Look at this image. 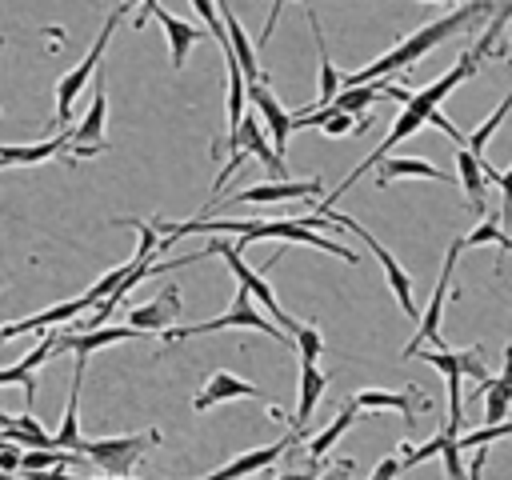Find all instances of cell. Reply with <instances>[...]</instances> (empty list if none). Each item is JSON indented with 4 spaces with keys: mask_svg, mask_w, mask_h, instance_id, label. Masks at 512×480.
Listing matches in <instances>:
<instances>
[{
    "mask_svg": "<svg viewBox=\"0 0 512 480\" xmlns=\"http://www.w3.org/2000/svg\"><path fill=\"white\" fill-rule=\"evenodd\" d=\"M484 16H492V4H488V0H468V4L452 8L448 16L420 24L412 36H404L392 52H384V56H380V60H372L368 68H360V72H352V76H340V88H360V84H372V80H380V76L404 72V68H412L420 56H428L436 44H444L448 36H456V32L472 28V24H476V20H484Z\"/></svg>",
    "mask_w": 512,
    "mask_h": 480,
    "instance_id": "3957f363",
    "label": "cell"
},
{
    "mask_svg": "<svg viewBox=\"0 0 512 480\" xmlns=\"http://www.w3.org/2000/svg\"><path fill=\"white\" fill-rule=\"evenodd\" d=\"M348 404H352V408H360V412L396 408V412L404 416V424H408V428H412V420H416V408H432V400H428L424 392H384V388H364V392L348 396Z\"/></svg>",
    "mask_w": 512,
    "mask_h": 480,
    "instance_id": "d6986e66",
    "label": "cell"
},
{
    "mask_svg": "<svg viewBox=\"0 0 512 480\" xmlns=\"http://www.w3.org/2000/svg\"><path fill=\"white\" fill-rule=\"evenodd\" d=\"M228 148H232V160H228V164H224V172L216 176V192H220V188H224V180H228V176H232V172H236L244 160H252V156H256V160H260V164L272 172V180H292V176H288V168H284V160H280V156L272 152V144L264 140L256 112H252V116H248V112L240 116L236 132L228 136Z\"/></svg>",
    "mask_w": 512,
    "mask_h": 480,
    "instance_id": "52a82bcc",
    "label": "cell"
},
{
    "mask_svg": "<svg viewBox=\"0 0 512 480\" xmlns=\"http://www.w3.org/2000/svg\"><path fill=\"white\" fill-rule=\"evenodd\" d=\"M220 328H256V332L272 336L276 344H288V348H292V340H288L272 320H264V312L256 308V300H252L244 288H236V296H232L228 312H220V316H212V320H200V324H176V328H168V332H160V336H164L168 344H180V340L208 336V332H220Z\"/></svg>",
    "mask_w": 512,
    "mask_h": 480,
    "instance_id": "8992f818",
    "label": "cell"
},
{
    "mask_svg": "<svg viewBox=\"0 0 512 480\" xmlns=\"http://www.w3.org/2000/svg\"><path fill=\"white\" fill-rule=\"evenodd\" d=\"M400 176H428V180H448L436 164H428V160H408V156H396V160H380L376 164V184L384 188V184H392V180H400Z\"/></svg>",
    "mask_w": 512,
    "mask_h": 480,
    "instance_id": "f1b7e54d",
    "label": "cell"
},
{
    "mask_svg": "<svg viewBox=\"0 0 512 480\" xmlns=\"http://www.w3.org/2000/svg\"><path fill=\"white\" fill-rule=\"evenodd\" d=\"M424 4H456V0H424Z\"/></svg>",
    "mask_w": 512,
    "mask_h": 480,
    "instance_id": "f35d334b",
    "label": "cell"
},
{
    "mask_svg": "<svg viewBox=\"0 0 512 480\" xmlns=\"http://www.w3.org/2000/svg\"><path fill=\"white\" fill-rule=\"evenodd\" d=\"M292 348L300 352V364H316V360L324 356V336H320V328H316V324H296Z\"/></svg>",
    "mask_w": 512,
    "mask_h": 480,
    "instance_id": "d6a6232c",
    "label": "cell"
},
{
    "mask_svg": "<svg viewBox=\"0 0 512 480\" xmlns=\"http://www.w3.org/2000/svg\"><path fill=\"white\" fill-rule=\"evenodd\" d=\"M316 216H320V220H332V224H340V228H348L352 236H360V240L368 244V252L380 260V268H384V276H388V288H392V296L400 300L404 316H416V312H420V308H416V300H412V280H408V272L396 264V256H392V252H388V248H384V244H380V240H376V236H372L364 224H356V220L340 216L336 208H320Z\"/></svg>",
    "mask_w": 512,
    "mask_h": 480,
    "instance_id": "30bf717a",
    "label": "cell"
},
{
    "mask_svg": "<svg viewBox=\"0 0 512 480\" xmlns=\"http://www.w3.org/2000/svg\"><path fill=\"white\" fill-rule=\"evenodd\" d=\"M324 180L308 176V180H268V184H256V188H244L236 196H228L224 204H280V200H308V196H320Z\"/></svg>",
    "mask_w": 512,
    "mask_h": 480,
    "instance_id": "2e32d148",
    "label": "cell"
},
{
    "mask_svg": "<svg viewBox=\"0 0 512 480\" xmlns=\"http://www.w3.org/2000/svg\"><path fill=\"white\" fill-rule=\"evenodd\" d=\"M300 436H308V432H292V436H280L276 444H260V448H252V452H240V456L228 460L224 468H216V472H208V476H196V480H244V476H252V472H268V468L280 464L284 452H292V444H296Z\"/></svg>",
    "mask_w": 512,
    "mask_h": 480,
    "instance_id": "4fadbf2b",
    "label": "cell"
},
{
    "mask_svg": "<svg viewBox=\"0 0 512 480\" xmlns=\"http://www.w3.org/2000/svg\"><path fill=\"white\" fill-rule=\"evenodd\" d=\"M480 392H484V420L488 424H504L508 420V404H512V356L504 360V372L488 376V384Z\"/></svg>",
    "mask_w": 512,
    "mask_h": 480,
    "instance_id": "4316f807",
    "label": "cell"
},
{
    "mask_svg": "<svg viewBox=\"0 0 512 480\" xmlns=\"http://www.w3.org/2000/svg\"><path fill=\"white\" fill-rule=\"evenodd\" d=\"M152 228H156V236H164L168 244H176L180 236H196V232H208V236L228 232V236H240V244H236V248L256 244V240H284V244L320 248V252H332V256H340V260L356 264V252H352V248H344V244L328 240L324 232L308 228V224H304V216H300V220H228V216H224V220H216V216H196V220H184V224L152 220Z\"/></svg>",
    "mask_w": 512,
    "mask_h": 480,
    "instance_id": "7a4b0ae2",
    "label": "cell"
},
{
    "mask_svg": "<svg viewBox=\"0 0 512 480\" xmlns=\"http://www.w3.org/2000/svg\"><path fill=\"white\" fill-rule=\"evenodd\" d=\"M352 472H356V460L352 456H340L324 472H316V480H352Z\"/></svg>",
    "mask_w": 512,
    "mask_h": 480,
    "instance_id": "e575fe53",
    "label": "cell"
},
{
    "mask_svg": "<svg viewBox=\"0 0 512 480\" xmlns=\"http://www.w3.org/2000/svg\"><path fill=\"white\" fill-rule=\"evenodd\" d=\"M244 396L268 400V396H264L256 384H248V380H240L236 372H224V368H220V372H212V376H208V384H204V388L192 396V408H196V412H208L212 404H224V400H244Z\"/></svg>",
    "mask_w": 512,
    "mask_h": 480,
    "instance_id": "ffe728a7",
    "label": "cell"
},
{
    "mask_svg": "<svg viewBox=\"0 0 512 480\" xmlns=\"http://www.w3.org/2000/svg\"><path fill=\"white\" fill-rule=\"evenodd\" d=\"M120 340H144V332H136L128 324H104V328H92V332H56L52 356L72 352L76 360H88L96 348H108V344H120Z\"/></svg>",
    "mask_w": 512,
    "mask_h": 480,
    "instance_id": "5bb4252c",
    "label": "cell"
},
{
    "mask_svg": "<svg viewBox=\"0 0 512 480\" xmlns=\"http://www.w3.org/2000/svg\"><path fill=\"white\" fill-rule=\"evenodd\" d=\"M120 12L124 8H116L108 20H104V28H100V36H96V44L88 48V56L68 72V76H60V84H56V124L60 128H68V120H72V104H76V96L88 88V80H92V72L100 68V56H104V48H108V40H112V32H116V20H120Z\"/></svg>",
    "mask_w": 512,
    "mask_h": 480,
    "instance_id": "9c48e42d",
    "label": "cell"
},
{
    "mask_svg": "<svg viewBox=\"0 0 512 480\" xmlns=\"http://www.w3.org/2000/svg\"><path fill=\"white\" fill-rule=\"evenodd\" d=\"M460 240H452L448 244V252H444V264H440V280H436V288H432V300H428V308H424V316H420V324H416V336H412V344L404 348V360H412V352H420V348H428L432 340H440V320H444V296H448V284H452V272H456V260H460ZM444 348H448V340H440Z\"/></svg>",
    "mask_w": 512,
    "mask_h": 480,
    "instance_id": "8fae6325",
    "label": "cell"
},
{
    "mask_svg": "<svg viewBox=\"0 0 512 480\" xmlns=\"http://www.w3.org/2000/svg\"><path fill=\"white\" fill-rule=\"evenodd\" d=\"M316 464H308V468H296V472H280V476H272V480H316Z\"/></svg>",
    "mask_w": 512,
    "mask_h": 480,
    "instance_id": "74e56055",
    "label": "cell"
},
{
    "mask_svg": "<svg viewBox=\"0 0 512 480\" xmlns=\"http://www.w3.org/2000/svg\"><path fill=\"white\" fill-rule=\"evenodd\" d=\"M0 480H12V476H4V472H0Z\"/></svg>",
    "mask_w": 512,
    "mask_h": 480,
    "instance_id": "ab89813d",
    "label": "cell"
},
{
    "mask_svg": "<svg viewBox=\"0 0 512 480\" xmlns=\"http://www.w3.org/2000/svg\"><path fill=\"white\" fill-rule=\"evenodd\" d=\"M328 388V376L316 364H300V408L292 416V432H304V424L312 420V412L320 408V396Z\"/></svg>",
    "mask_w": 512,
    "mask_h": 480,
    "instance_id": "d4e9b609",
    "label": "cell"
},
{
    "mask_svg": "<svg viewBox=\"0 0 512 480\" xmlns=\"http://www.w3.org/2000/svg\"><path fill=\"white\" fill-rule=\"evenodd\" d=\"M412 356L424 360V364H432L444 376V384H448V424L444 428L460 432L464 428V388H460L464 376L476 384V392L488 384V368L480 360V348H464V352H452V348H420Z\"/></svg>",
    "mask_w": 512,
    "mask_h": 480,
    "instance_id": "277c9868",
    "label": "cell"
},
{
    "mask_svg": "<svg viewBox=\"0 0 512 480\" xmlns=\"http://www.w3.org/2000/svg\"><path fill=\"white\" fill-rule=\"evenodd\" d=\"M308 24H312V40H316V52H320V96H316V104H308L304 112H316V108H328V104H332V96L340 92V72H336L332 56H328V44H324V32H320V20H316V12H308Z\"/></svg>",
    "mask_w": 512,
    "mask_h": 480,
    "instance_id": "484cf974",
    "label": "cell"
},
{
    "mask_svg": "<svg viewBox=\"0 0 512 480\" xmlns=\"http://www.w3.org/2000/svg\"><path fill=\"white\" fill-rule=\"evenodd\" d=\"M0 48H4V36H0ZM0 116H4V112H0Z\"/></svg>",
    "mask_w": 512,
    "mask_h": 480,
    "instance_id": "60d3db41",
    "label": "cell"
},
{
    "mask_svg": "<svg viewBox=\"0 0 512 480\" xmlns=\"http://www.w3.org/2000/svg\"><path fill=\"white\" fill-rule=\"evenodd\" d=\"M484 168H488V160H476L472 152L456 148V172H460V188H464V196H468V204H472V212H476V216L484 212V196H488Z\"/></svg>",
    "mask_w": 512,
    "mask_h": 480,
    "instance_id": "cb8c5ba5",
    "label": "cell"
},
{
    "mask_svg": "<svg viewBox=\"0 0 512 480\" xmlns=\"http://www.w3.org/2000/svg\"><path fill=\"white\" fill-rule=\"evenodd\" d=\"M472 244H496L500 252H508L512 248V240L504 236V228H500V212H488L468 236H460V248H472Z\"/></svg>",
    "mask_w": 512,
    "mask_h": 480,
    "instance_id": "1f68e13d",
    "label": "cell"
},
{
    "mask_svg": "<svg viewBox=\"0 0 512 480\" xmlns=\"http://www.w3.org/2000/svg\"><path fill=\"white\" fill-rule=\"evenodd\" d=\"M244 100L256 108V116H260L264 128L272 132V152L284 160V152H288V136H292V120H288V112L280 108V100L268 92L264 80H260V84H248V88H244Z\"/></svg>",
    "mask_w": 512,
    "mask_h": 480,
    "instance_id": "9a60e30c",
    "label": "cell"
},
{
    "mask_svg": "<svg viewBox=\"0 0 512 480\" xmlns=\"http://www.w3.org/2000/svg\"><path fill=\"white\" fill-rule=\"evenodd\" d=\"M512 432V424L504 420V424H484V428H476V432H468V436H456V452H464V448H488L492 440H500V436H508Z\"/></svg>",
    "mask_w": 512,
    "mask_h": 480,
    "instance_id": "836d02e7",
    "label": "cell"
},
{
    "mask_svg": "<svg viewBox=\"0 0 512 480\" xmlns=\"http://www.w3.org/2000/svg\"><path fill=\"white\" fill-rule=\"evenodd\" d=\"M504 20H508V0H504V4L496 8V16H492L488 32H484V36H480V40H476V44H472V48H468V52H464V56H460V60H456V64H452V68H448L444 76H436V80H432L428 88H416V92H408V96H404V108L396 112V120H392L388 136L380 140V148H376V152H372V156H368L364 164H356V168L348 172V180H344L340 188H332V192H328V196L320 200V208H332V204H336V200H340V196H344V192H348V188H352V184H356V180H360L364 172H372V168H376L380 160H388V152H392V148H400V144H404L408 136H416V132H420V128L428 124V116H432V112L440 108V100H444V96H448V92H452L456 84H464V80H468V76L476 72L480 56H484V52H488V44H492V40L500 36ZM320 208H316V212H320Z\"/></svg>",
    "mask_w": 512,
    "mask_h": 480,
    "instance_id": "6da1fadb",
    "label": "cell"
},
{
    "mask_svg": "<svg viewBox=\"0 0 512 480\" xmlns=\"http://www.w3.org/2000/svg\"><path fill=\"white\" fill-rule=\"evenodd\" d=\"M52 340H56V328L40 332L36 348H32L24 360H16L12 368H0V388H4V384H20V388H24V404H28V408H32V396H36V368H40L44 360H52Z\"/></svg>",
    "mask_w": 512,
    "mask_h": 480,
    "instance_id": "44dd1931",
    "label": "cell"
},
{
    "mask_svg": "<svg viewBox=\"0 0 512 480\" xmlns=\"http://www.w3.org/2000/svg\"><path fill=\"white\" fill-rule=\"evenodd\" d=\"M160 436H164L160 428H144L132 436H100V440L80 436L76 452L88 460V468H100V476H128L140 464V456L160 444Z\"/></svg>",
    "mask_w": 512,
    "mask_h": 480,
    "instance_id": "5b68a950",
    "label": "cell"
},
{
    "mask_svg": "<svg viewBox=\"0 0 512 480\" xmlns=\"http://www.w3.org/2000/svg\"><path fill=\"white\" fill-rule=\"evenodd\" d=\"M28 480H132V476H88V472H32Z\"/></svg>",
    "mask_w": 512,
    "mask_h": 480,
    "instance_id": "d590c367",
    "label": "cell"
},
{
    "mask_svg": "<svg viewBox=\"0 0 512 480\" xmlns=\"http://www.w3.org/2000/svg\"><path fill=\"white\" fill-rule=\"evenodd\" d=\"M360 416H364V412H360V408H352V404L344 400V408L336 412V420H332L324 432H316V436L308 440V460H312V464H316V460H324V456L332 452V444H336V440H340V436H344Z\"/></svg>",
    "mask_w": 512,
    "mask_h": 480,
    "instance_id": "83f0119b",
    "label": "cell"
},
{
    "mask_svg": "<svg viewBox=\"0 0 512 480\" xmlns=\"http://www.w3.org/2000/svg\"><path fill=\"white\" fill-rule=\"evenodd\" d=\"M176 316H180V292L176 288H164V296L140 304L128 312V328L144 332V336H160L168 328H176Z\"/></svg>",
    "mask_w": 512,
    "mask_h": 480,
    "instance_id": "ac0fdd59",
    "label": "cell"
},
{
    "mask_svg": "<svg viewBox=\"0 0 512 480\" xmlns=\"http://www.w3.org/2000/svg\"><path fill=\"white\" fill-rule=\"evenodd\" d=\"M152 20H160L164 24V32H168V44H172V68H184V60H188V52H192V44L200 40V28L192 24V20H180V16H172L168 8H152Z\"/></svg>",
    "mask_w": 512,
    "mask_h": 480,
    "instance_id": "603a6c76",
    "label": "cell"
},
{
    "mask_svg": "<svg viewBox=\"0 0 512 480\" xmlns=\"http://www.w3.org/2000/svg\"><path fill=\"white\" fill-rule=\"evenodd\" d=\"M88 304H96L88 292H80L76 300H64V304H52L48 312H36V316H24V320H12V324H0V344L4 340H12V336H24V332H48V328H56V324H68V320H76Z\"/></svg>",
    "mask_w": 512,
    "mask_h": 480,
    "instance_id": "e0dca14e",
    "label": "cell"
},
{
    "mask_svg": "<svg viewBox=\"0 0 512 480\" xmlns=\"http://www.w3.org/2000/svg\"><path fill=\"white\" fill-rule=\"evenodd\" d=\"M508 108H512V96H504V100L496 104V112H492V116H488V120H484V124H480L472 136H464V144H460V148H464V152H472L476 160H484V144H488V140H492V132L504 124Z\"/></svg>",
    "mask_w": 512,
    "mask_h": 480,
    "instance_id": "4dcf8cb0",
    "label": "cell"
},
{
    "mask_svg": "<svg viewBox=\"0 0 512 480\" xmlns=\"http://www.w3.org/2000/svg\"><path fill=\"white\" fill-rule=\"evenodd\" d=\"M104 120H108V92H104V68H96V92H92V104H88V112L80 116V124L68 128V152H72L76 160L96 156V152L108 148V140H104Z\"/></svg>",
    "mask_w": 512,
    "mask_h": 480,
    "instance_id": "7c38bea8",
    "label": "cell"
},
{
    "mask_svg": "<svg viewBox=\"0 0 512 480\" xmlns=\"http://www.w3.org/2000/svg\"><path fill=\"white\" fill-rule=\"evenodd\" d=\"M376 100H380V84H360V88H340L328 108H336V112H344V116H360V112H368Z\"/></svg>",
    "mask_w": 512,
    "mask_h": 480,
    "instance_id": "f546056e",
    "label": "cell"
},
{
    "mask_svg": "<svg viewBox=\"0 0 512 480\" xmlns=\"http://www.w3.org/2000/svg\"><path fill=\"white\" fill-rule=\"evenodd\" d=\"M204 256H220V260L232 268V276L240 280V288H244V292H248V296H252V300L272 316V324H276L284 336H292V332H296V324H300V320H292V316L276 304L272 288L264 284V276H260V272H252V268L244 264V256H240V248H236V244H228V240H212V244H204Z\"/></svg>",
    "mask_w": 512,
    "mask_h": 480,
    "instance_id": "ba28073f",
    "label": "cell"
},
{
    "mask_svg": "<svg viewBox=\"0 0 512 480\" xmlns=\"http://www.w3.org/2000/svg\"><path fill=\"white\" fill-rule=\"evenodd\" d=\"M396 476H404V468H400V456H384V460L372 468V476H368V480H396Z\"/></svg>",
    "mask_w": 512,
    "mask_h": 480,
    "instance_id": "8d00e7d4",
    "label": "cell"
},
{
    "mask_svg": "<svg viewBox=\"0 0 512 480\" xmlns=\"http://www.w3.org/2000/svg\"><path fill=\"white\" fill-rule=\"evenodd\" d=\"M68 152V128L52 132L40 144H0V168H24V164H44L52 156Z\"/></svg>",
    "mask_w": 512,
    "mask_h": 480,
    "instance_id": "7402d4cb",
    "label": "cell"
}]
</instances>
